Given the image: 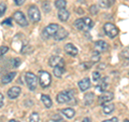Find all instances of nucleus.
I'll return each mask as SVG.
<instances>
[{
    "mask_svg": "<svg viewBox=\"0 0 129 122\" xmlns=\"http://www.w3.org/2000/svg\"><path fill=\"white\" fill-rule=\"evenodd\" d=\"M64 51H66V53L70 56H76L79 53L78 48L72 43H67L66 46H64Z\"/></svg>",
    "mask_w": 129,
    "mask_h": 122,
    "instance_id": "9d476101",
    "label": "nucleus"
},
{
    "mask_svg": "<svg viewBox=\"0 0 129 122\" xmlns=\"http://www.w3.org/2000/svg\"><path fill=\"white\" fill-rule=\"evenodd\" d=\"M43 9H44V11H45L46 13L51 11V6H50V3H48L47 1H44L43 2Z\"/></svg>",
    "mask_w": 129,
    "mask_h": 122,
    "instance_id": "c756f323",
    "label": "nucleus"
},
{
    "mask_svg": "<svg viewBox=\"0 0 129 122\" xmlns=\"http://www.w3.org/2000/svg\"><path fill=\"white\" fill-rule=\"evenodd\" d=\"M82 122H91V120L89 119V118H84Z\"/></svg>",
    "mask_w": 129,
    "mask_h": 122,
    "instance_id": "4c0bfd02",
    "label": "nucleus"
},
{
    "mask_svg": "<svg viewBox=\"0 0 129 122\" xmlns=\"http://www.w3.org/2000/svg\"><path fill=\"white\" fill-rule=\"evenodd\" d=\"M100 78H101V75H100L99 71H94L92 72V79H94V81H99Z\"/></svg>",
    "mask_w": 129,
    "mask_h": 122,
    "instance_id": "cd10ccee",
    "label": "nucleus"
},
{
    "mask_svg": "<svg viewBox=\"0 0 129 122\" xmlns=\"http://www.w3.org/2000/svg\"><path fill=\"white\" fill-rule=\"evenodd\" d=\"M69 16H70V13H69V12H68L66 9L59 10V12H58V18H59L61 22H66V21H68Z\"/></svg>",
    "mask_w": 129,
    "mask_h": 122,
    "instance_id": "6ab92c4d",
    "label": "nucleus"
},
{
    "mask_svg": "<svg viewBox=\"0 0 129 122\" xmlns=\"http://www.w3.org/2000/svg\"><path fill=\"white\" fill-rule=\"evenodd\" d=\"M94 98H95L94 93H87V94L84 96V104H85L86 106H89V105L92 104V101H94Z\"/></svg>",
    "mask_w": 129,
    "mask_h": 122,
    "instance_id": "b1692460",
    "label": "nucleus"
},
{
    "mask_svg": "<svg viewBox=\"0 0 129 122\" xmlns=\"http://www.w3.org/2000/svg\"><path fill=\"white\" fill-rule=\"evenodd\" d=\"M21 88L19 87H13L11 88L9 91H8V96H9V98L11 99H15L17 98V97L19 96V94H21Z\"/></svg>",
    "mask_w": 129,
    "mask_h": 122,
    "instance_id": "f8f14e48",
    "label": "nucleus"
},
{
    "mask_svg": "<svg viewBox=\"0 0 129 122\" xmlns=\"http://www.w3.org/2000/svg\"><path fill=\"white\" fill-rule=\"evenodd\" d=\"M3 104H5V97H3V95L0 93V108L3 106Z\"/></svg>",
    "mask_w": 129,
    "mask_h": 122,
    "instance_id": "f704fd0d",
    "label": "nucleus"
},
{
    "mask_svg": "<svg viewBox=\"0 0 129 122\" xmlns=\"http://www.w3.org/2000/svg\"><path fill=\"white\" fill-rule=\"evenodd\" d=\"M2 25H9V26H11V25H12V18L9 17V18L5 19V21L2 22Z\"/></svg>",
    "mask_w": 129,
    "mask_h": 122,
    "instance_id": "473e14b6",
    "label": "nucleus"
},
{
    "mask_svg": "<svg viewBox=\"0 0 129 122\" xmlns=\"http://www.w3.org/2000/svg\"><path fill=\"white\" fill-rule=\"evenodd\" d=\"M19 64H21V59L19 58H15L14 59V67H17V66H19Z\"/></svg>",
    "mask_w": 129,
    "mask_h": 122,
    "instance_id": "e433bc0d",
    "label": "nucleus"
},
{
    "mask_svg": "<svg viewBox=\"0 0 129 122\" xmlns=\"http://www.w3.org/2000/svg\"><path fill=\"white\" fill-rule=\"evenodd\" d=\"M102 122H118V119L116 117H114V118H111V119H109V120H104Z\"/></svg>",
    "mask_w": 129,
    "mask_h": 122,
    "instance_id": "c9c22d12",
    "label": "nucleus"
},
{
    "mask_svg": "<svg viewBox=\"0 0 129 122\" xmlns=\"http://www.w3.org/2000/svg\"><path fill=\"white\" fill-rule=\"evenodd\" d=\"M15 76H16V71L9 72V74H7L6 76H3V77H2L1 83H2V84H8V83H10L11 81L15 78Z\"/></svg>",
    "mask_w": 129,
    "mask_h": 122,
    "instance_id": "dca6fc26",
    "label": "nucleus"
},
{
    "mask_svg": "<svg viewBox=\"0 0 129 122\" xmlns=\"http://www.w3.org/2000/svg\"><path fill=\"white\" fill-rule=\"evenodd\" d=\"M74 26L76 27L78 30L82 31H88L90 30L92 26H94V22L89 17H83V18H78L74 22Z\"/></svg>",
    "mask_w": 129,
    "mask_h": 122,
    "instance_id": "f257e3e1",
    "label": "nucleus"
},
{
    "mask_svg": "<svg viewBox=\"0 0 129 122\" xmlns=\"http://www.w3.org/2000/svg\"><path fill=\"white\" fill-rule=\"evenodd\" d=\"M97 9H98V7H97V6H91L89 8V12L91 14H97V13H98V10H97Z\"/></svg>",
    "mask_w": 129,
    "mask_h": 122,
    "instance_id": "7c9ffc66",
    "label": "nucleus"
},
{
    "mask_svg": "<svg viewBox=\"0 0 129 122\" xmlns=\"http://www.w3.org/2000/svg\"><path fill=\"white\" fill-rule=\"evenodd\" d=\"M95 47H96V51L97 52H106L108 50V43L106 41H103V40L96 41Z\"/></svg>",
    "mask_w": 129,
    "mask_h": 122,
    "instance_id": "2eb2a0df",
    "label": "nucleus"
},
{
    "mask_svg": "<svg viewBox=\"0 0 129 122\" xmlns=\"http://www.w3.org/2000/svg\"><path fill=\"white\" fill-rule=\"evenodd\" d=\"M41 100H42V103L44 104V106H45L46 108H51L52 105H53V101H52L51 97L48 95H46V94L41 95Z\"/></svg>",
    "mask_w": 129,
    "mask_h": 122,
    "instance_id": "4be33fe9",
    "label": "nucleus"
},
{
    "mask_svg": "<svg viewBox=\"0 0 129 122\" xmlns=\"http://www.w3.org/2000/svg\"><path fill=\"white\" fill-rule=\"evenodd\" d=\"M63 71H64V64L62 63V64H59L56 67H54L53 74H54V76L57 77V78H60V77L62 76Z\"/></svg>",
    "mask_w": 129,
    "mask_h": 122,
    "instance_id": "f3484780",
    "label": "nucleus"
},
{
    "mask_svg": "<svg viewBox=\"0 0 129 122\" xmlns=\"http://www.w3.org/2000/svg\"><path fill=\"white\" fill-rule=\"evenodd\" d=\"M39 81H40V85L43 89H46L50 87V84L52 82V76L50 72H47L45 70H40L39 71Z\"/></svg>",
    "mask_w": 129,
    "mask_h": 122,
    "instance_id": "20e7f679",
    "label": "nucleus"
},
{
    "mask_svg": "<svg viewBox=\"0 0 129 122\" xmlns=\"http://www.w3.org/2000/svg\"><path fill=\"white\" fill-rule=\"evenodd\" d=\"M99 59H100V54L97 51H95L94 54H92V60H94V62H97V60H99Z\"/></svg>",
    "mask_w": 129,
    "mask_h": 122,
    "instance_id": "2f4dec72",
    "label": "nucleus"
},
{
    "mask_svg": "<svg viewBox=\"0 0 129 122\" xmlns=\"http://www.w3.org/2000/svg\"><path fill=\"white\" fill-rule=\"evenodd\" d=\"M64 63L63 62V58L60 57V56H52V57L50 58V60H48V65H50L51 67H56L57 65L59 64H62Z\"/></svg>",
    "mask_w": 129,
    "mask_h": 122,
    "instance_id": "4468645a",
    "label": "nucleus"
},
{
    "mask_svg": "<svg viewBox=\"0 0 129 122\" xmlns=\"http://www.w3.org/2000/svg\"><path fill=\"white\" fill-rule=\"evenodd\" d=\"M124 122H129V121H128V119H126V120H125Z\"/></svg>",
    "mask_w": 129,
    "mask_h": 122,
    "instance_id": "ea45409f",
    "label": "nucleus"
},
{
    "mask_svg": "<svg viewBox=\"0 0 129 122\" xmlns=\"http://www.w3.org/2000/svg\"><path fill=\"white\" fill-rule=\"evenodd\" d=\"M60 112H61L64 117H67L68 119H72V118L74 117V115H75V111H74L72 108H64V109H61V110H60Z\"/></svg>",
    "mask_w": 129,
    "mask_h": 122,
    "instance_id": "412c9836",
    "label": "nucleus"
},
{
    "mask_svg": "<svg viewBox=\"0 0 129 122\" xmlns=\"http://www.w3.org/2000/svg\"><path fill=\"white\" fill-rule=\"evenodd\" d=\"M58 28H59V25H57V24H50V25H47L44 28L43 36L47 39L51 37H54V35L56 34V31L58 30Z\"/></svg>",
    "mask_w": 129,
    "mask_h": 122,
    "instance_id": "6e6552de",
    "label": "nucleus"
},
{
    "mask_svg": "<svg viewBox=\"0 0 129 122\" xmlns=\"http://www.w3.org/2000/svg\"><path fill=\"white\" fill-rule=\"evenodd\" d=\"M25 79H26V83L28 85V89L30 91H36V89L38 87V77L34 72L28 71L25 74Z\"/></svg>",
    "mask_w": 129,
    "mask_h": 122,
    "instance_id": "7ed1b4c3",
    "label": "nucleus"
},
{
    "mask_svg": "<svg viewBox=\"0 0 129 122\" xmlns=\"http://www.w3.org/2000/svg\"><path fill=\"white\" fill-rule=\"evenodd\" d=\"M13 18H14V21L18 24L19 26H22V27H26L28 26V21H27V18H26V16L24 15V13L22 11H16L13 13Z\"/></svg>",
    "mask_w": 129,
    "mask_h": 122,
    "instance_id": "0eeeda50",
    "label": "nucleus"
},
{
    "mask_svg": "<svg viewBox=\"0 0 129 122\" xmlns=\"http://www.w3.org/2000/svg\"><path fill=\"white\" fill-rule=\"evenodd\" d=\"M29 122H40V117L38 112H32L29 118Z\"/></svg>",
    "mask_w": 129,
    "mask_h": 122,
    "instance_id": "a878e982",
    "label": "nucleus"
},
{
    "mask_svg": "<svg viewBox=\"0 0 129 122\" xmlns=\"http://www.w3.org/2000/svg\"><path fill=\"white\" fill-rule=\"evenodd\" d=\"M103 30H104V34H106L109 38L111 39H114L116 36L118 35V29L114 24L112 23H106L103 26Z\"/></svg>",
    "mask_w": 129,
    "mask_h": 122,
    "instance_id": "423d86ee",
    "label": "nucleus"
},
{
    "mask_svg": "<svg viewBox=\"0 0 129 122\" xmlns=\"http://www.w3.org/2000/svg\"><path fill=\"white\" fill-rule=\"evenodd\" d=\"M102 106H103V113L104 115H110V113H112L115 109L114 104H112V103H107V104L102 105Z\"/></svg>",
    "mask_w": 129,
    "mask_h": 122,
    "instance_id": "aec40b11",
    "label": "nucleus"
},
{
    "mask_svg": "<svg viewBox=\"0 0 129 122\" xmlns=\"http://www.w3.org/2000/svg\"><path fill=\"white\" fill-rule=\"evenodd\" d=\"M115 0H99V6L103 8V9H108V8H111L114 5Z\"/></svg>",
    "mask_w": 129,
    "mask_h": 122,
    "instance_id": "5701e85b",
    "label": "nucleus"
},
{
    "mask_svg": "<svg viewBox=\"0 0 129 122\" xmlns=\"http://www.w3.org/2000/svg\"><path fill=\"white\" fill-rule=\"evenodd\" d=\"M68 35H69V34H68V31L64 29V28H62V27L59 26L58 30L56 31V34L54 35V39L57 40V41H60V40H63L64 38H67Z\"/></svg>",
    "mask_w": 129,
    "mask_h": 122,
    "instance_id": "9b49d317",
    "label": "nucleus"
},
{
    "mask_svg": "<svg viewBox=\"0 0 129 122\" xmlns=\"http://www.w3.org/2000/svg\"><path fill=\"white\" fill-rule=\"evenodd\" d=\"M100 82L99 84L97 85V90L100 91V92H106L107 88H108V78H103V79H100L99 80Z\"/></svg>",
    "mask_w": 129,
    "mask_h": 122,
    "instance_id": "a211bd4d",
    "label": "nucleus"
},
{
    "mask_svg": "<svg viewBox=\"0 0 129 122\" xmlns=\"http://www.w3.org/2000/svg\"><path fill=\"white\" fill-rule=\"evenodd\" d=\"M9 122H19V121H17V120H15V119H12V120H10Z\"/></svg>",
    "mask_w": 129,
    "mask_h": 122,
    "instance_id": "58836bf2",
    "label": "nucleus"
},
{
    "mask_svg": "<svg viewBox=\"0 0 129 122\" xmlns=\"http://www.w3.org/2000/svg\"><path fill=\"white\" fill-rule=\"evenodd\" d=\"M79 88L82 92L87 91L90 88V79L89 78H84L79 82Z\"/></svg>",
    "mask_w": 129,
    "mask_h": 122,
    "instance_id": "ddd939ff",
    "label": "nucleus"
},
{
    "mask_svg": "<svg viewBox=\"0 0 129 122\" xmlns=\"http://www.w3.org/2000/svg\"><path fill=\"white\" fill-rule=\"evenodd\" d=\"M7 11V6L5 3H0V16H2Z\"/></svg>",
    "mask_w": 129,
    "mask_h": 122,
    "instance_id": "c85d7f7f",
    "label": "nucleus"
},
{
    "mask_svg": "<svg viewBox=\"0 0 129 122\" xmlns=\"http://www.w3.org/2000/svg\"><path fill=\"white\" fill-rule=\"evenodd\" d=\"M8 51H9V48H8V47H6V46H2V47H0V57L5 55V54L7 53Z\"/></svg>",
    "mask_w": 129,
    "mask_h": 122,
    "instance_id": "bb28decb",
    "label": "nucleus"
},
{
    "mask_svg": "<svg viewBox=\"0 0 129 122\" xmlns=\"http://www.w3.org/2000/svg\"><path fill=\"white\" fill-rule=\"evenodd\" d=\"M57 122H62V121H57Z\"/></svg>",
    "mask_w": 129,
    "mask_h": 122,
    "instance_id": "a19ab883",
    "label": "nucleus"
},
{
    "mask_svg": "<svg viewBox=\"0 0 129 122\" xmlns=\"http://www.w3.org/2000/svg\"><path fill=\"white\" fill-rule=\"evenodd\" d=\"M66 6H67V1H66V0H56V1H55V7L57 8L58 10L66 9Z\"/></svg>",
    "mask_w": 129,
    "mask_h": 122,
    "instance_id": "393cba45",
    "label": "nucleus"
},
{
    "mask_svg": "<svg viewBox=\"0 0 129 122\" xmlns=\"http://www.w3.org/2000/svg\"><path fill=\"white\" fill-rule=\"evenodd\" d=\"M28 16H29L30 21L37 23V22H40L41 19V12H40L39 8L37 6L32 5L28 8Z\"/></svg>",
    "mask_w": 129,
    "mask_h": 122,
    "instance_id": "39448f33",
    "label": "nucleus"
},
{
    "mask_svg": "<svg viewBox=\"0 0 129 122\" xmlns=\"http://www.w3.org/2000/svg\"><path fill=\"white\" fill-rule=\"evenodd\" d=\"M113 98H114V94L112 92H102V94L99 96V101L101 105H104L111 101Z\"/></svg>",
    "mask_w": 129,
    "mask_h": 122,
    "instance_id": "1a4fd4ad",
    "label": "nucleus"
},
{
    "mask_svg": "<svg viewBox=\"0 0 129 122\" xmlns=\"http://www.w3.org/2000/svg\"><path fill=\"white\" fill-rule=\"evenodd\" d=\"M25 1H26V0H14V2H15L16 6H22V5L25 3Z\"/></svg>",
    "mask_w": 129,
    "mask_h": 122,
    "instance_id": "72a5a7b5",
    "label": "nucleus"
},
{
    "mask_svg": "<svg viewBox=\"0 0 129 122\" xmlns=\"http://www.w3.org/2000/svg\"><path fill=\"white\" fill-rule=\"evenodd\" d=\"M73 95H74V91L73 90H64L58 93L56 99L59 104H64V103H69L73 99Z\"/></svg>",
    "mask_w": 129,
    "mask_h": 122,
    "instance_id": "f03ea898",
    "label": "nucleus"
}]
</instances>
